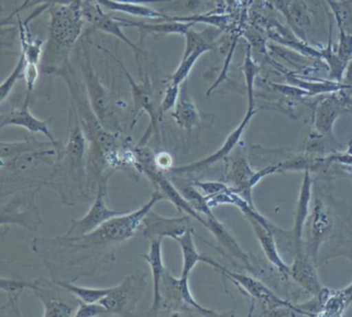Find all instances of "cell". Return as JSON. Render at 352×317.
<instances>
[{"instance_id":"obj_1","label":"cell","mask_w":352,"mask_h":317,"mask_svg":"<svg viewBox=\"0 0 352 317\" xmlns=\"http://www.w3.org/2000/svg\"><path fill=\"white\" fill-rule=\"evenodd\" d=\"M162 199H164L162 193L156 190L149 201L139 209L115 216L85 236L79 238H67L65 236L54 239L43 238V247L52 250H65L69 254L65 261V265H82L85 267L86 273L91 275L88 269L91 265L89 263L98 257L104 261H108L109 257L114 259L113 248L137 236L144 217L153 209L156 203Z\"/></svg>"},{"instance_id":"obj_2","label":"cell","mask_w":352,"mask_h":317,"mask_svg":"<svg viewBox=\"0 0 352 317\" xmlns=\"http://www.w3.org/2000/svg\"><path fill=\"white\" fill-rule=\"evenodd\" d=\"M88 141L73 107H69L67 135L57 151L56 160L46 186L54 189L65 205L89 199L87 183Z\"/></svg>"},{"instance_id":"obj_3","label":"cell","mask_w":352,"mask_h":317,"mask_svg":"<svg viewBox=\"0 0 352 317\" xmlns=\"http://www.w3.org/2000/svg\"><path fill=\"white\" fill-rule=\"evenodd\" d=\"M49 38L43 55V72L52 75L55 69L69 61V54L83 30L84 16L81 0L69 6L49 9Z\"/></svg>"},{"instance_id":"obj_4","label":"cell","mask_w":352,"mask_h":317,"mask_svg":"<svg viewBox=\"0 0 352 317\" xmlns=\"http://www.w3.org/2000/svg\"><path fill=\"white\" fill-rule=\"evenodd\" d=\"M98 49L104 50L107 54L110 55L122 69L127 81H129V87H131V96H133V110H131V131L135 129V124L139 121L140 117L144 112L147 113L150 117V123L147 129L144 133L143 137L140 140L138 146H146L148 141L151 139L152 135L156 138L160 137V124L162 121V96L158 94L154 86L153 82L150 79L149 76H145L142 82H135L133 76L127 71L125 65H123L120 59L117 58L110 51L107 49L98 47Z\"/></svg>"},{"instance_id":"obj_5","label":"cell","mask_w":352,"mask_h":317,"mask_svg":"<svg viewBox=\"0 0 352 317\" xmlns=\"http://www.w3.org/2000/svg\"><path fill=\"white\" fill-rule=\"evenodd\" d=\"M82 73H83L84 84L88 98L91 102L92 109L100 122L109 131L116 135H124L122 116H120L121 100H115L112 91L100 81L98 74L92 67L90 54L88 50L84 51L80 56Z\"/></svg>"},{"instance_id":"obj_6","label":"cell","mask_w":352,"mask_h":317,"mask_svg":"<svg viewBox=\"0 0 352 317\" xmlns=\"http://www.w3.org/2000/svg\"><path fill=\"white\" fill-rule=\"evenodd\" d=\"M42 187L43 185H36L18 189L7 203H3L0 210L1 228L20 226L30 232H36L43 222L36 201Z\"/></svg>"},{"instance_id":"obj_7","label":"cell","mask_w":352,"mask_h":317,"mask_svg":"<svg viewBox=\"0 0 352 317\" xmlns=\"http://www.w3.org/2000/svg\"><path fill=\"white\" fill-rule=\"evenodd\" d=\"M226 181L224 182L243 199L253 205L252 189L269 175L279 173V166L273 164L267 166L259 171H253L248 160L241 150L234 152L232 157L228 156L226 160Z\"/></svg>"},{"instance_id":"obj_8","label":"cell","mask_w":352,"mask_h":317,"mask_svg":"<svg viewBox=\"0 0 352 317\" xmlns=\"http://www.w3.org/2000/svg\"><path fill=\"white\" fill-rule=\"evenodd\" d=\"M147 287L146 274L133 273L127 275L110 294L100 300L110 315L121 317L135 316L138 305L143 298Z\"/></svg>"},{"instance_id":"obj_9","label":"cell","mask_w":352,"mask_h":317,"mask_svg":"<svg viewBox=\"0 0 352 317\" xmlns=\"http://www.w3.org/2000/svg\"><path fill=\"white\" fill-rule=\"evenodd\" d=\"M111 175L104 177L100 182L96 193V199L89 211L81 219L72 220L71 226L65 234L67 238H79L94 232L102 224L115 216L121 215L129 211H118L113 210L107 205V193H108V180Z\"/></svg>"},{"instance_id":"obj_10","label":"cell","mask_w":352,"mask_h":317,"mask_svg":"<svg viewBox=\"0 0 352 317\" xmlns=\"http://www.w3.org/2000/svg\"><path fill=\"white\" fill-rule=\"evenodd\" d=\"M256 109H254V110H247L246 115H245L243 120L241 121L240 124L228 135V137L224 141L223 145L215 153L211 154V155L207 156V157L203 158V160L192 162V164H185V166H178V168H175L174 166L168 173L177 175V176H188L190 174L193 175V173L199 172V171L210 168V166L221 162V160H226L230 155V153H232V151L238 147L241 138L244 135L251 119L256 114Z\"/></svg>"},{"instance_id":"obj_11","label":"cell","mask_w":352,"mask_h":317,"mask_svg":"<svg viewBox=\"0 0 352 317\" xmlns=\"http://www.w3.org/2000/svg\"><path fill=\"white\" fill-rule=\"evenodd\" d=\"M191 218L192 217L186 214L179 217H164L152 209L144 217L137 236L150 240L155 238H170L177 240L192 226Z\"/></svg>"},{"instance_id":"obj_12","label":"cell","mask_w":352,"mask_h":317,"mask_svg":"<svg viewBox=\"0 0 352 317\" xmlns=\"http://www.w3.org/2000/svg\"><path fill=\"white\" fill-rule=\"evenodd\" d=\"M215 269L221 272L223 275H226L228 279L232 280L236 285L240 286L253 300H257V303L263 307L265 314L269 313L270 311L281 308V307L294 306V305L290 304L287 300H282L277 294H274L267 285H265L263 282L251 277V276L230 271L226 267H222L219 263H217Z\"/></svg>"},{"instance_id":"obj_13","label":"cell","mask_w":352,"mask_h":317,"mask_svg":"<svg viewBox=\"0 0 352 317\" xmlns=\"http://www.w3.org/2000/svg\"><path fill=\"white\" fill-rule=\"evenodd\" d=\"M34 292L44 305L45 317H69L75 315L76 305L63 294L65 288L54 279L34 280Z\"/></svg>"},{"instance_id":"obj_14","label":"cell","mask_w":352,"mask_h":317,"mask_svg":"<svg viewBox=\"0 0 352 317\" xmlns=\"http://www.w3.org/2000/svg\"><path fill=\"white\" fill-rule=\"evenodd\" d=\"M244 215L250 222L255 236H256L267 261L287 280L290 277V265L284 263L283 259L280 256L271 224L263 216L259 215L254 208H248L244 212Z\"/></svg>"},{"instance_id":"obj_15","label":"cell","mask_w":352,"mask_h":317,"mask_svg":"<svg viewBox=\"0 0 352 317\" xmlns=\"http://www.w3.org/2000/svg\"><path fill=\"white\" fill-rule=\"evenodd\" d=\"M51 120H41L36 118L30 110V100L25 98L23 104L19 107L11 109L8 112L1 114L0 129L7 127H20L28 129L32 135L42 133L51 143L54 145L56 151L60 149L63 142L57 141L51 131Z\"/></svg>"},{"instance_id":"obj_16","label":"cell","mask_w":352,"mask_h":317,"mask_svg":"<svg viewBox=\"0 0 352 317\" xmlns=\"http://www.w3.org/2000/svg\"><path fill=\"white\" fill-rule=\"evenodd\" d=\"M82 11H83L84 19L89 22L96 30L104 32L107 34L115 36L125 43L129 48L133 49L137 61H139V56L145 54L143 50L140 48L135 43L131 42L124 32H122V26L120 22L113 15L104 13L102 10V6L98 5L96 0H81Z\"/></svg>"},{"instance_id":"obj_17","label":"cell","mask_w":352,"mask_h":317,"mask_svg":"<svg viewBox=\"0 0 352 317\" xmlns=\"http://www.w3.org/2000/svg\"><path fill=\"white\" fill-rule=\"evenodd\" d=\"M344 112H347V100L343 90L329 94L319 100L314 110L316 133L324 137L333 138V124Z\"/></svg>"},{"instance_id":"obj_18","label":"cell","mask_w":352,"mask_h":317,"mask_svg":"<svg viewBox=\"0 0 352 317\" xmlns=\"http://www.w3.org/2000/svg\"><path fill=\"white\" fill-rule=\"evenodd\" d=\"M309 238L307 240L306 252L316 261L319 248L327 240L333 228V217L325 204L318 197H315L312 212L308 218Z\"/></svg>"},{"instance_id":"obj_19","label":"cell","mask_w":352,"mask_h":317,"mask_svg":"<svg viewBox=\"0 0 352 317\" xmlns=\"http://www.w3.org/2000/svg\"><path fill=\"white\" fill-rule=\"evenodd\" d=\"M170 117L176 123L177 127L184 131L190 138L195 131H199L203 127V115L195 106L188 94V82L182 84L180 98L174 110L170 112Z\"/></svg>"},{"instance_id":"obj_20","label":"cell","mask_w":352,"mask_h":317,"mask_svg":"<svg viewBox=\"0 0 352 317\" xmlns=\"http://www.w3.org/2000/svg\"><path fill=\"white\" fill-rule=\"evenodd\" d=\"M289 276L302 289L313 296H318L322 289L315 261L306 251L296 252L294 263L290 265Z\"/></svg>"},{"instance_id":"obj_21","label":"cell","mask_w":352,"mask_h":317,"mask_svg":"<svg viewBox=\"0 0 352 317\" xmlns=\"http://www.w3.org/2000/svg\"><path fill=\"white\" fill-rule=\"evenodd\" d=\"M312 177L310 171H305L302 186L296 203V216H294V228H292V240H294L296 252L302 250V234L306 222L310 216V203L312 197Z\"/></svg>"},{"instance_id":"obj_22","label":"cell","mask_w":352,"mask_h":317,"mask_svg":"<svg viewBox=\"0 0 352 317\" xmlns=\"http://www.w3.org/2000/svg\"><path fill=\"white\" fill-rule=\"evenodd\" d=\"M162 240L164 238L152 239L149 251L141 255L151 267L152 278H153V302H152L151 309L145 313L147 316H157L160 313V282L166 270L162 261Z\"/></svg>"},{"instance_id":"obj_23","label":"cell","mask_w":352,"mask_h":317,"mask_svg":"<svg viewBox=\"0 0 352 317\" xmlns=\"http://www.w3.org/2000/svg\"><path fill=\"white\" fill-rule=\"evenodd\" d=\"M296 34L304 36L311 25V15L304 0H273Z\"/></svg>"},{"instance_id":"obj_24","label":"cell","mask_w":352,"mask_h":317,"mask_svg":"<svg viewBox=\"0 0 352 317\" xmlns=\"http://www.w3.org/2000/svg\"><path fill=\"white\" fill-rule=\"evenodd\" d=\"M120 22L122 28H135L141 32L142 38L140 42H143L144 38L147 34H156V36H170V34H178L185 36L187 32L192 28L193 24L186 22L164 21L160 23H147V22H137L125 18L116 17Z\"/></svg>"},{"instance_id":"obj_25","label":"cell","mask_w":352,"mask_h":317,"mask_svg":"<svg viewBox=\"0 0 352 317\" xmlns=\"http://www.w3.org/2000/svg\"><path fill=\"white\" fill-rule=\"evenodd\" d=\"M205 219L207 220L206 228H208L210 232L215 237L220 246L226 249L234 259L240 261L247 269L252 270V265H251L248 254L241 248L236 239L226 230V226L213 215V213L205 216Z\"/></svg>"},{"instance_id":"obj_26","label":"cell","mask_w":352,"mask_h":317,"mask_svg":"<svg viewBox=\"0 0 352 317\" xmlns=\"http://www.w3.org/2000/svg\"><path fill=\"white\" fill-rule=\"evenodd\" d=\"M195 234V230L191 226L184 234L179 237L176 240L180 245L181 251H182L183 267L181 277H190L191 272L199 263H206L214 267L218 263L217 261H214L208 255L201 254L199 252L197 246H195V239H193Z\"/></svg>"},{"instance_id":"obj_27","label":"cell","mask_w":352,"mask_h":317,"mask_svg":"<svg viewBox=\"0 0 352 317\" xmlns=\"http://www.w3.org/2000/svg\"><path fill=\"white\" fill-rule=\"evenodd\" d=\"M34 281H30V280L15 279V278H1L0 279V289L8 294V296H9L8 304L3 305L0 308L1 316H5V315L21 316L19 304H18L20 294H22V292L25 288L34 289Z\"/></svg>"},{"instance_id":"obj_28","label":"cell","mask_w":352,"mask_h":317,"mask_svg":"<svg viewBox=\"0 0 352 317\" xmlns=\"http://www.w3.org/2000/svg\"><path fill=\"white\" fill-rule=\"evenodd\" d=\"M55 148L54 145L49 142L38 141L34 138V135L26 137L24 141L14 142V143H6L1 142L0 143V149H1V166H7L10 162L15 160L26 152L40 151V150L50 149Z\"/></svg>"},{"instance_id":"obj_29","label":"cell","mask_w":352,"mask_h":317,"mask_svg":"<svg viewBox=\"0 0 352 317\" xmlns=\"http://www.w3.org/2000/svg\"><path fill=\"white\" fill-rule=\"evenodd\" d=\"M96 1L109 11L119 12V13H124L135 17L148 18V19L166 20V14L147 6L120 3L116 0H96Z\"/></svg>"},{"instance_id":"obj_30","label":"cell","mask_w":352,"mask_h":317,"mask_svg":"<svg viewBox=\"0 0 352 317\" xmlns=\"http://www.w3.org/2000/svg\"><path fill=\"white\" fill-rule=\"evenodd\" d=\"M19 25L20 44H21V54L24 55L28 63L40 65L44 55L45 42L41 39H34L30 34L28 24L18 20Z\"/></svg>"},{"instance_id":"obj_31","label":"cell","mask_w":352,"mask_h":317,"mask_svg":"<svg viewBox=\"0 0 352 317\" xmlns=\"http://www.w3.org/2000/svg\"><path fill=\"white\" fill-rule=\"evenodd\" d=\"M331 28H333V25H331V24H329V44L322 50H319V54H320V58L319 59L324 61L325 65H327V69H329V79L331 81L342 83L346 67H347V63L342 61L338 56L337 52L333 50V41H331Z\"/></svg>"},{"instance_id":"obj_32","label":"cell","mask_w":352,"mask_h":317,"mask_svg":"<svg viewBox=\"0 0 352 317\" xmlns=\"http://www.w3.org/2000/svg\"><path fill=\"white\" fill-rule=\"evenodd\" d=\"M58 285L69 290L71 294L76 296V298L84 303H98L106 298L110 294L112 287L109 288H91L85 286L77 285L72 281L67 280L54 279Z\"/></svg>"},{"instance_id":"obj_33","label":"cell","mask_w":352,"mask_h":317,"mask_svg":"<svg viewBox=\"0 0 352 317\" xmlns=\"http://www.w3.org/2000/svg\"><path fill=\"white\" fill-rule=\"evenodd\" d=\"M242 72L245 78V83H246L247 98H248V109H247V110H254V85L257 76L261 73V67H259V65L255 63L254 59H253L252 53H251V46L247 47Z\"/></svg>"},{"instance_id":"obj_34","label":"cell","mask_w":352,"mask_h":317,"mask_svg":"<svg viewBox=\"0 0 352 317\" xmlns=\"http://www.w3.org/2000/svg\"><path fill=\"white\" fill-rule=\"evenodd\" d=\"M207 52H210L208 49L199 48L193 51L192 53L187 55V56L182 57L180 65H179L176 71L170 76V78H168L166 82L182 86V84L184 83L185 81H187V78L190 75L195 63Z\"/></svg>"},{"instance_id":"obj_35","label":"cell","mask_w":352,"mask_h":317,"mask_svg":"<svg viewBox=\"0 0 352 317\" xmlns=\"http://www.w3.org/2000/svg\"><path fill=\"white\" fill-rule=\"evenodd\" d=\"M164 21H179L186 22V23L195 24L201 23L213 28H220L223 30L228 24V16L226 15H190V16H168L166 15Z\"/></svg>"},{"instance_id":"obj_36","label":"cell","mask_w":352,"mask_h":317,"mask_svg":"<svg viewBox=\"0 0 352 317\" xmlns=\"http://www.w3.org/2000/svg\"><path fill=\"white\" fill-rule=\"evenodd\" d=\"M348 306L349 303L347 302L341 290H331L319 315L327 317L342 316Z\"/></svg>"},{"instance_id":"obj_37","label":"cell","mask_w":352,"mask_h":317,"mask_svg":"<svg viewBox=\"0 0 352 317\" xmlns=\"http://www.w3.org/2000/svg\"><path fill=\"white\" fill-rule=\"evenodd\" d=\"M181 193L187 199V201L195 208V211L199 212L204 217L213 213L212 208L208 204L207 197L201 191L197 190V187H195V185L189 184L183 187Z\"/></svg>"},{"instance_id":"obj_38","label":"cell","mask_w":352,"mask_h":317,"mask_svg":"<svg viewBox=\"0 0 352 317\" xmlns=\"http://www.w3.org/2000/svg\"><path fill=\"white\" fill-rule=\"evenodd\" d=\"M26 63H28V61H26L24 55H20L19 59H18L17 63H16L13 71L10 74L9 77H8L7 79L1 83V85H0V102H1V105H3V102L8 100L10 94H11L14 88H15L16 83H17L18 80H19L20 78L23 77Z\"/></svg>"},{"instance_id":"obj_39","label":"cell","mask_w":352,"mask_h":317,"mask_svg":"<svg viewBox=\"0 0 352 317\" xmlns=\"http://www.w3.org/2000/svg\"><path fill=\"white\" fill-rule=\"evenodd\" d=\"M74 1H75V0H24L22 5L19 6L11 15L8 16L6 19H3L1 25H6V23H8L10 20L13 19L16 15H19L21 12L32 9V8L46 6V7L50 9V8L56 7V6H69L73 3Z\"/></svg>"},{"instance_id":"obj_40","label":"cell","mask_w":352,"mask_h":317,"mask_svg":"<svg viewBox=\"0 0 352 317\" xmlns=\"http://www.w3.org/2000/svg\"><path fill=\"white\" fill-rule=\"evenodd\" d=\"M180 85L166 82V88H164L162 105H160L162 114H166V113L172 112L174 110L177 102H178L179 98H180Z\"/></svg>"},{"instance_id":"obj_41","label":"cell","mask_w":352,"mask_h":317,"mask_svg":"<svg viewBox=\"0 0 352 317\" xmlns=\"http://www.w3.org/2000/svg\"><path fill=\"white\" fill-rule=\"evenodd\" d=\"M102 315H110V313L102 303H84L79 300V305L74 316L98 317Z\"/></svg>"},{"instance_id":"obj_42","label":"cell","mask_w":352,"mask_h":317,"mask_svg":"<svg viewBox=\"0 0 352 317\" xmlns=\"http://www.w3.org/2000/svg\"><path fill=\"white\" fill-rule=\"evenodd\" d=\"M338 56L345 61L349 63L352 59V34L350 32L339 30V42H338L337 49H336Z\"/></svg>"},{"instance_id":"obj_43","label":"cell","mask_w":352,"mask_h":317,"mask_svg":"<svg viewBox=\"0 0 352 317\" xmlns=\"http://www.w3.org/2000/svg\"><path fill=\"white\" fill-rule=\"evenodd\" d=\"M191 184L197 187V189L201 191L206 197H212V195H218V193H224L228 190L230 186L226 182L220 181H193Z\"/></svg>"},{"instance_id":"obj_44","label":"cell","mask_w":352,"mask_h":317,"mask_svg":"<svg viewBox=\"0 0 352 317\" xmlns=\"http://www.w3.org/2000/svg\"><path fill=\"white\" fill-rule=\"evenodd\" d=\"M38 77H40V67L36 63H26L25 69H24V80L26 85V98H30L36 83H38Z\"/></svg>"},{"instance_id":"obj_45","label":"cell","mask_w":352,"mask_h":317,"mask_svg":"<svg viewBox=\"0 0 352 317\" xmlns=\"http://www.w3.org/2000/svg\"><path fill=\"white\" fill-rule=\"evenodd\" d=\"M155 164L158 170L168 173L174 168V160L168 152H160L155 154Z\"/></svg>"},{"instance_id":"obj_46","label":"cell","mask_w":352,"mask_h":317,"mask_svg":"<svg viewBox=\"0 0 352 317\" xmlns=\"http://www.w3.org/2000/svg\"><path fill=\"white\" fill-rule=\"evenodd\" d=\"M120 3H133V5H148V3H170L174 0H116Z\"/></svg>"},{"instance_id":"obj_47","label":"cell","mask_w":352,"mask_h":317,"mask_svg":"<svg viewBox=\"0 0 352 317\" xmlns=\"http://www.w3.org/2000/svg\"><path fill=\"white\" fill-rule=\"evenodd\" d=\"M342 83L348 87L352 88V59L347 63L345 74H344L343 81Z\"/></svg>"},{"instance_id":"obj_48","label":"cell","mask_w":352,"mask_h":317,"mask_svg":"<svg viewBox=\"0 0 352 317\" xmlns=\"http://www.w3.org/2000/svg\"><path fill=\"white\" fill-rule=\"evenodd\" d=\"M341 292H343L344 296H345L346 300L350 304L352 302V282L347 287L341 289Z\"/></svg>"},{"instance_id":"obj_49","label":"cell","mask_w":352,"mask_h":317,"mask_svg":"<svg viewBox=\"0 0 352 317\" xmlns=\"http://www.w3.org/2000/svg\"><path fill=\"white\" fill-rule=\"evenodd\" d=\"M347 153L351 154L352 155V141H350L349 144H348Z\"/></svg>"},{"instance_id":"obj_50","label":"cell","mask_w":352,"mask_h":317,"mask_svg":"<svg viewBox=\"0 0 352 317\" xmlns=\"http://www.w3.org/2000/svg\"><path fill=\"white\" fill-rule=\"evenodd\" d=\"M346 170H347L348 174H352V166H346Z\"/></svg>"},{"instance_id":"obj_51","label":"cell","mask_w":352,"mask_h":317,"mask_svg":"<svg viewBox=\"0 0 352 317\" xmlns=\"http://www.w3.org/2000/svg\"><path fill=\"white\" fill-rule=\"evenodd\" d=\"M325 1H331V0H325Z\"/></svg>"}]
</instances>
